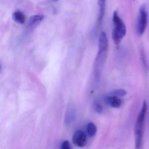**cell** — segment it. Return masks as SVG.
Instances as JSON below:
<instances>
[{"label": "cell", "mask_w": 149, "mask_h": 149, "mask_svg": "<svg viewBox=\"0 0 149 149\" xmlns=\"http://www.w3.org/2000/svg\"><path fill=\"white\" fill-rule=\"evenodd\" d=\"M109 42L108 36L104 31H102L98 40V51L95 62V76L98 77L101 74L106 63L109 51Z\"/></svg>", "instance_id": "cell-1"}, {"label": "cell", "mask_w": 149, "mask_h": 149, "mask_svg": "<svg viewBox=\"0 0 149 149\" xmlns=\"http://www.w3.org/2000/svg\"><path fill=\"white\" fill-rule=\"evenodd\" d=\"M112 40L116 45H118L125 37L127 33V29L123 21L116 11H114L112 15Z\"/></svg>", "instance_id": "cell-2"}, {"label": "cell", "mask_w": 149, "mask_h": 149, "mask_svg": "<svg viewBox=\"0 0 149 149\" xmlns=\"http://www.w3.org/2000/svg\"><path fill=\"white\" fill-rule=\"evenodd\" d=\"M147 109V103L146 101H144L143 103V106L140 113L137 118L134 127V135L136 149H140L142 146L143 134L144 125Z\"/></svg>", "instance_id": "cell-3"}, {"label": "cell", "mask_w": 149, "mask_h": 149, "mask_svg": "<svg viewBox=\"0 0 149 149\" xmlns=\"http://www.w3.org/2000/svg\"><path fill=\"white\" fill-rule=\"evenodd\" d=\"M148 22V13L145 5L141 6L139 11L136 22V32L139 36H142L146 30Z\"/></svg>", "instance_id": "cell-4"}, {"label": "cell", "mask_w": 149, "mask_h": 149, "mask_svg": "<svg viewBox=\"0 0 149 149\" xmlns=\"http://www.w3.org/2000/svg\"><path fill=\"white\" fill-rule=\"evenodd\" d=\"M44 19L43 15H35L31 16L27 24L25 34L26 36L30 34L40 24Z\"/></svg>", "instance_id": "cell-5"}, {"label": "cell", "mask_w": 149, "mask_h": 149, "mask_svg": "<svg viewBox=\"0 0 149 149\" xmlns=\"http://www.w3.org/2000/svg\"><path fill=\"white\" fill-rule=\"evenodd\" d=\"M73 143L77 146L84 147L87 144V137L84 132L81 130H77L73 134Z\"/></svg>", "instance_id": "cell-6"}, {"label": "cell", "mask_w": 149, "mask_h": 149, "mask_svg": "<svg viewBox=\"0 0 149 149\" xmlns=\"http://www.w3.org/2000/svg\"><path fill=\"white\" fill-rule=\"evenodd\" d=\"M99 12H98L97 22L100 24L102 21L105 14L106 8V0H97Z\"/></svg>", "instance_id": "cell-7"}, {"label": "cell", "mask_w": 149, "mask_h": 149, "mask_svg": "<svg viewBox=\"0 0 149 149\" xmlns=\"http://www.w3.org/2000/svg\"><path fill=\"white\" fill-rule=\"evenodd\" d=\"M105 101L108 104H109L113 108H119L122 104L121 100L116 96L106 97L105 98Z\"/></svg>", "instance_id": "cell-8"}, {"label": "cell", "mask_w": 149, "mask_h": 149, "mask_svg": "<svg viewBox=\"0 0 149 149\" xmlns=\"http://www.w3.org/2000/svg\"><path fill=\"white\" fill-rule=\"evenodd\" d=\"M13 18L15 22L20 25L24 24L26 20V16L24 14L19 10L15 11L13 13Z\"/></svg>", "instance_id": "cell-9"}, {"label": "cell", "mask_w": 149, "mask_h": 149, "mask_svg": "<svg viewBox=\"0 0 149 149\" xmlns=\"http://www.w3.org/2000/svg\"><path fill=\"white\" fill-rule=\"evenodd\" d=\"M73 108L69 109L67 111L65 116V122L66 124H69L73 122L75 118V112Z\"/></svg>", "instance_id": "cell-10"}, {"label": "cell", "mask_w": 149, "mask_h": 149, "mask_svg": "<svg viewBox=\"0 0 149 149\" xmlns=\"http://www.w3.org/2000/svg\"><path fill=\"white\" fill-rule=\"evenodd\" d=\"M87 131L90 136L93 137L95 135L97 129L95 124L93 123H89L87 125Z\"/></svg>", "instance_id": "cell-11"}, {"label": "cell", "mask_w": 149, "mask_h": 149, "mask_svg": "<svg viewBox=\"0 0 149 149\" xmlns=\"http://www.w3.org/2000/svg\"><path fill=\"white\" fill-rule=\"evenodd\" d=\"M140 59L142 61L143 67L145 70H148V63L144 51L143 49H141L140 51Z\"/></svg>", "instance_id": "cell-12"}, {"label": "cell", "mask_w": 149, "mask_h": 149, "mask_svg": "<svg viewBox=\"0 0 149 149\" xmlns=\"http://www.w3.org/2000/svg\"><path fill=\"white\" fill-rule=\"evenodd\" d=\"M112 96H116L117 97L124 96L126 95L127 92L123 89H118L114 91L111 93Z\"/></svg>", "instance_id": "cell-13"}, {"label": "cell", "mask_w": 149, "mask_h": 149, "mask_svg": "<svg viewBox=\"0 0 149 149\" xmlns=\"http://www.w3.org/2000/svg\"><path fill=\"white\" fill-rule=\"evenodd\" d=\"M70 145L68 141H63L61 145V149H70Z\"/></svg>", "instance_id": "cell-14"}, {"label": "cell", "mask_w": 149, "mask_h": 149, "mask_svg": "<svg viewBox=\"0 0 149 149\" xmlns=\"http://www.w3.org/2000/svg\"><path fill=\"white\" fill-rule=\"evenodd\" d=\"M95 109L97 113H102L103 111L102 107L98 103H96L95 105Z\"/></svg>", "instance_id": "cell-15"}, {"label": "cell", "mask_w": 149, "mask_h": 149, "mask_svg": "<svg viewBox=\"0 0 149 149\" xmlns=\"http://www.w3.org/2000/svg\"><path fill=\"white\" fill-rule=\"evenodd\" d=\"M53 1H58V0H53Z\"/></svg>", "instance_id": "cell-16"}, {"label": "cell", "mask_w": 149, "mask_h": 149, "mask_svg": "<svg viewBox=\"0 0 149 149\" xmlns=\"http://www.w3.org/2000/svg\"><path fill=\"white\" fill-rule=\"evenodd\" d=\"M134 1H135V0H134Z\"/></svg>", "instance_id": "cell-17"}]
</instances>
